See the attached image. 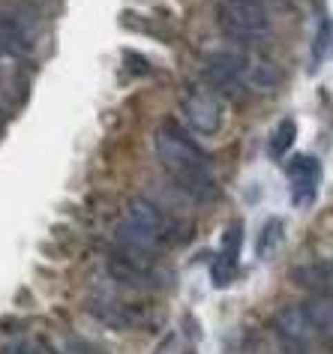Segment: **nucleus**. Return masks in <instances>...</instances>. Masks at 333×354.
Instances as JSON below:
<instances>
[{"mask_svg": "<svg viewBox=\"0 0 333 354\" xmlns=\"http://www.w3.org/2000/svg\"><path fill=\"white\" fill-rule=\"evenodd\" d=\"M216 24L229 39L240 42V46H261L270 37V12L258 10L249 3H234V0H222L216 6Z\"/></svg>", "mask_w": 333, "mask_h": 354, "instance_id": "2", "label": "nucleus"}, {"mask_svg": "<svg viewBox=\"0 0 333 354\" xmlns=\"http://www.w3.org/2000/svg\"><path fill=\"white\" fill-rule=\"evenodd\" d=\"M330 279H333V270H330V261H310V264H301V268L292 270V282L297 288L310 291L315 297H330Z\"/></svg>", "mask_w": 333, "mask_h": 354, "instance_id": "12", "label": "nucleus"}, {"mask_svg": "<svg viewBox=\"0 0 333 354\" xmlns=\"http://www.w3.org/2000/svg\"><path fill=\"white\" fill-rule=\"evenodd\" d=\"M274 330H276L279 339H283L285 345H292V348H306V342H310L312 333H315L301 304L279 309V313L274 315Z\"/></svg>", "mask_w": 333, "mask_h": 354, "instance_id": "10", "label": "nucleus"}, {"mask_svg": "<svg viewBox=\"0 0 333 354\" xmlns=\"http://www.w3.org/2000/svg\"><path fill=\"white\" fill-rule=\"evenodd\" d=\"M285 82V73L276 60L267 57H252L247 66V75H243V91H256V93H270L276 91L279 84Z\"/></svg>", "mask_w": 333, "mask_h": 354, "instance_id": "11", "label": "nucleus"}, {"mask_svg": "<svg viewBox=\"0 0 333 354\" xmlns=\"http://www.w3.org/2000/svg\"><path fill=\"white\" fill-rule=\"evenodd\" d=\"M180 111L196 136H216L222 127V100L210 87H189L180 100Z\"/></svg>", "mask_w": 333, "mask_h": 354, "instance_id": "6", "label": "nucleus"}, {"mask_svg": "<svg viewBox=\"0 0 333 354\" xmlns=\"http://www.w3.org/2000/svg\"><path fill=\"white\" fill-rule=\"evenodd\" d=\"M240 246H243V225H240V223H231V225L222 232V252H219V255H225V259L238 261Z\"/></svg>", "mask_w": 333, "mask_h": 354, "instance_id": "18", "label": "nucleus"}, {"mask_svg": "<svg viewBox=\"0 0 333 354\" xmlns=\"http://www.w3.org/2000/svg\"><path fill=\"white\" fill-rule=\"evenodd\" d=\"M3 132H6V105L0 102V138H3Z\"/></svg>", "mask_w": 333, "mask_h": 354, "instance_id": "22", "label": "nucleus"}, {"mask_svg": "<svg viewBox=\"0 0 333 354\" xmlns=\"http://www.w3.org/2000/svg\"><path fill=\"white\" fill-rule=\"evenodd\" d=\"M105 270H108V277L115 279L117 286H126L135 291H156L169 279V273L160 268V261H142V259H133V255H124L117 250L108 252Z\"/></svg>", "mask_w": 333, "mask_h": 354, "instance_id": "5", "label": "nucleus"}, {"mask_svg": "<svg viewBox=\"0 0 333 354\" xmlns=\"http://www.w3.org/2000/svg\"><path fill=\"white\" fill-rule=\"evenodd\" d=\"M285 241V223L279 216H270L265 225H261V232H258V241H256V252H258V259H270L279 246H283Z\"/></svg>", "mask_w": 333, "mask_h": 354, "instance_id": "13", "label": "nucleus"}, {"mask_svg": "<svg viewBox=\"0 0 333 354\" xmlns=\"http://www.w3.org/2000/svg\"><path fill=\"white\" fill-rule=\"evenodd\" d=\"M0 354H55V351L42 348L39 342H10L0 348Z\"/></svg>", "mask_w": 333, "mask_h": 354, "instance_id": "19", "label": "nucleus"}, {"mask_svg": "<svg viewBox=\"0 0 333 354\" xmlns=\"http://www.w3.org/2000/svg\"><path fill=\"white\" fill-rule=\"evenodd\" d=\"M124 60H126V69H133V73H138V75L153 73V66H147V60L138 55V51H124Z\"/></svg>", "mask_w": 333, "mask_h": 354, "instance_id": "20", "label": "nucleus"}, {"mask_svg": "<svg viewBox=\"0 0 333 354\" xmlns=\"http://www.w3.org/2000/svg\"><path fill=\"white\" fill-rule=\"evenodd\" d=\"M249 55H240V51H216V55L207 57L204 64V78L219 91H243V75H247L249 66Z\"/></svg>", "mask_w": 333, "mask_h": 354, "instance_id": "7", "label": "nucleus"}, {"mask_svg": "<svg viewBox=\"0 0 333 354\" xmlns=\"http://www.w3.org/2000/svg\"><path fill=\"white\" fill-rule=\"evenodd\" d=\"M153 145L162 168L174 180V187H180L192 201L207 205V201L219 196V183L207 150H201V145L180 127L178 118H165L160 123Z\"/></svg>", "mask_w": 333, "mask_h": 354, "instance_id": "1", "label": "nucleus"}, {"mask_svg": "<svg viewBox=\"0 0 333 354\" xmlns=\"http://www.w3.org/2000/svg\"><path fill=\"white\" fill-rule=\"evenodd\" d=\"M294 138H297V123H294L292 118H283V120L276 123L274 136H270V145H267L270 156H274V159H283L288 150H292Z\"/></svg>", "mask_w": 333, "mask_h": 354, "instance_id": "15", "label": "nucleus"}, {"mask_svg": "<svg viewBox=\"0 0 333 354\" xmlns=\"http://www.w3.org/2000/svg\"><path fill=\"white\" fill-rule=\"evenodd\" d=\"M87 313L99 322L117 327V330H129V327H144L151 322V309L138 304H124L115 297H91L87 300Z\"/></svg>", "mask_w": 333, "mask_h": 354, "instance_id": "8", "label": "nucleus"}, {"mask_svg": "<svg viewBox=\"0 0 333 354\" xmlns=\"http://www.w3.org/2000/svg\"><path fill=\"white\" fill-rule=\"evenodd\" d=\"M288 180H292V201L297 207H310L318 192V180H321V162L310 153H297L288 162Z\"/></svg>", "mask_w": 333, "mask_h": 354, "instance_id": "9", "label": "nucleus"}, {"mask_svg": "<svg viewBox=\"0 0 333 354\" xmlns=\"http://www.w3.org/2000/svg\"><path fill=\"white\" fill-rule=\"evenodd\" d=\"M234 277H238V261L225 259V255H216L213 264H210V279H213V286L225 288L234 282Z\"/></svg>", "mask_w": 333, "mask_h": 354, "instance_id": "16", "label": "nucleus"}, {"mask_svg": "<svg viewBox=\"0 0 333 354\" xmlns=\"http://www.w3.org/2000/svg\"><path fill=\"white\" fill-rule=\"evenodd\" d=\"M327 51H330V19L321 15L318 30H315V39H312V66H318L321 60H327Z\"/></svg>", "mask_w": 333, "mask_h": 354, "instance_id": "17", "label": "nucleus"}, {"mask_svg": "<svg viewBox=\"0 0 333 354\" xmlns=\"http://www.w3.org/2000/svg\"><path fill=\"white\" fill-rule=\"evenodd\" d=\"M126 223H133L135 228H142L144 234H151L153 241L160 243V250L180 246L189 237V232H187L189 225L178 223V219L165 214L156 201L142 198V196H135V198L126 201Z\"/></svg>", "mask_w": 333, "mask_h": 354, "instance_id": "3", "label": "nucleus"}, {"mask_svg": "<svg viewBox=\"0 0 333 354\" xmlns=\"http://www.w3.org/2000/svg\"><path fill=\"white\" fill-rule=\"evenodd\" d=\"M37 37V12L28 3H3L0 6V57H24L30 55Z\"/></svg>", "mask_w": 333, "mask_h": 354, "instance_id": "4", "label": "nucleus"}, {"mask_svg": "<svg viewBox=\"0 0 333 354\" xmlns=\"http://www.w3.org/2000/svg\"><path fill=\"white\" fill-rule=\"evenodd\" d=\"M234 3H249V6H258V10H270V6H283L288 0H234Z\"/></svg>", "mask_w": 333, "mask_h": 354, "instance_id": "21", "label": "nucleus"}, {"mask_svg": "<svg viewBox=\"0 0 333 354\" xmlns=\"http://www.w3.org/2000/svg\"><path fill=\"white\" fill-rule=\"evenodd\" d=\"M303 306V313L306 318H310V324H312V330L315 333H321L324 339L330 336V324H333V318H330V297H312V300H306Z\"/></svg>", "mask_w": 333, "mask_h": 354, "instance_id": "14", "label": "nucleus"}]
</instances>
